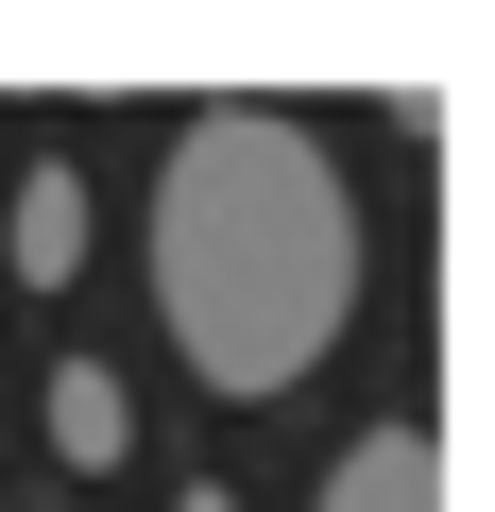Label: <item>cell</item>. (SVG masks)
Segmentation results:
<instances>
[{
  "label": "cell",
  "mask_w": 495,
  "mask_h": 512,
  "mask_svg": "<svg viewBox=\"0 0 495 512\" xmlns=\"http://www.w3.org/2000/svg\"><path fill=\"white\" fill-rule=\"evenodd\" d=\"M154 325L222 410H274L359 325V188L291 103H205L154 171Z\"/></svg>",
  "instance_id": "cell-1"
},
{
  "label": "cell",
  "mask_w": 495,
  "mask_h": 512,
  "mask_svg": "<svg viewBox=\"0 0 495 512\" xmlns=\"http://www.w3.org/2000/svg\"><path fill=\"white\" fill-rule=\"evenodd\" d=\"M0 274H18V291H69V274H86V171H18V205H0Z\"/></svg>",
  "instance_id": "cell-3"
},
{
  "label": "cell",
  "mask_w": 495,
  "mask_h": 512,
  "mask_svg": "<svg viewBox=\"0 0 495 512\" xmlns=\"http://www.w3.org/2000/svg\"><path fill=\"white\" fill-rule=\"evenodd\" d=\"M308 512H444V444H427V427H359V444L308 478Z\"/></svg>",
  "instance_id": "cell-2"
},
{
  "label": "cell",
  "mask_w": 495,
  "mask_h": 512,
  "mask_svg": "<svg viewBox=\"0 0 495 512\" xmlns=\"http://www.w3.org/2000/svg\"><path fill=\"white\" fill-rule=\"evenodd\" d=\"M171 512H239V495H222V478H188V495H171Z\"/></svg>",
  "instance_id": "cell-5"
},
{
  "label": "cell",
  "mask_w": 495,
  "mask_h": 512,
  "mask_svg": "<svg viewBox=\"0 0 495 512\" xmlns=\"http://www.w3.org/2000/svg\"><path fill=\"white\" fill-rule=\"evenodd\" d=\"M52 461H86V478H120V461H137V393H120L103 359H69V376H52Z\"/></svg>",
  "instance_id": "cell-4"
}]
</instances>
